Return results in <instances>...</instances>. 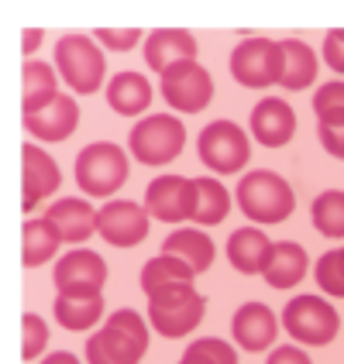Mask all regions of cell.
Returning <instances> with one entry per match:
<instances>
[{
	"mask_svg": "<svg viewBox=\"0 0 344 364\" xmlns=\"http://www.w3.org/2000/svg\"><path fill=\"white\" fill-rule=\"evenodd\" d=\"M59 97L62 93H59V76H56V69L41 59L28 62V65H24V117L48 110Z\"/></svg>",
	"mask_w": 344,
	"mask_h": 364,
	"instance_id": "26",
	"label": "cell"
},
{
	"mask_svg": "<svg viewBox=\"0 0 344 364\" xmlns=\"http://www.w3.org/2000/svg\"><path fill=\"white\" fill-rule=\"evenodd\" d=\"M41 364H83V361L76 358V354H69V350H52Z\"/></svg>",
	"mask_w": 344,
	"mask_h": 364,
	"instance_id": "40",
	"label": "cell"
},
{
	"mask_svg": "<svg viewBox=\"0 0 344 364\" xmlns=\"http://www.w3.org/2000/svg\"><path fill=\"white\" fill-rule=\"evenodd\" d=\"M159 90H162L165 103L179 114H203L214 100V93H217L214 76L197 59L176 62L172 69H165L159 76Z\"/></svg>",
	"mask_w": 344,
	"mask_h": 364,
	"instance_id": "10",
	"label": "cell"
},
{
	"mask_svg": "<svg viewBox=\"0 0 344 364\" xmlns=\"http://www.w3.org/2000/svg\"><path fill=\"white\" fill-rule=\"evenodd\" d=\"M62 230L48 217H38V220L24 223V264L28 268H38L48 258H56L62 247Z\"/></svg>",
	"mask_w": 344,
	"mask_h": 364,
	"instance_id": "27",
	"label": "cell"
},
{
	"mask_svg": "<svg viewBox=\"0 0 344 364\" xmlns=\"http://www.w3.org/2000/svg\"><path fill=\"white\" fill-rule=\"evenodd\" d=\"M56 69L73 93L90 97L100 93L107 76V55L93 35H62L56 41Z\"/></svg>",
	"mask_w": 344,
	"mask_h": 364,
	"instance_id": "4",
	"label": "cell"
},
{
	"mask_svg": "<svg viewBox=\"0 0 344 364\" xmlns=\"http://www.w3.org/2000/svg\"><path fill=\"white\" fill-rule=\"evenodd\" d=\"M234 200L251 223H269V227L286 223L296 210L293 186L279 172H269V168H255V172L241 176L238 189H234Z\"/></svg>",
	"mask_w": 344,
	"mask_h": 364,
	"instance_id": "2",
	"label": "cell"
},
{
	"mask_svg": "<svg viewBox=\"0 0 344 364\" xmlns=\"http://www.w3.org/2000/svg\"><path fill=\"white\" fill-rule=\"evenodd\" d=\"M269 255H272V241L259 227H241L227 237V258L234 264V272H241V275H262Z\"/></svg>",
	"mask_w": 344,
	"mask_h": 364,
	"instance_id": "22",
	"label": "cell"
},
{
	"mask_svg": "<svg viewBox=\"0 0 344 364\" xmlns=\"http://www.w3.org/2000/svg\"><path fill=\"white\" fill-rule=\"evenodd\" d=\"M306 268H310V255H306L303 244L276 241L262 279L272 285V289H293V285H300L306 279Z\"/></svg>",
	"mask_w": 344,
	"mask_h": 364,
	"instance_id": "21",
	"label": "cell"
},
{
	"mask_svg": "<svg viewBox=\"0 0 344 364\" xmlns=\"http://www.w3.org/2000/svg\"><path fill=\"white\" fill-rule=\"evenodd\" d=\"M93 38H97V45L110 48V52H131V48H138L142 38H148V35H145L142 28H97Z\"/></svg>",
	"mask_w": 344,
	"mask_h": 364,
	"instance_id": "35",
	"label": "cell"
},
{
	"mask_svg": "<svg viewBox=\"0 0 344 364\" xmlns=\"http://www.w3.org/2000/svg\"><path fill=\"white\" fill-rule=\"evenodd\" d=\"M52 282L59 289V296H73V299H93L103 296L107 285V262L90 247H73L69 255H62L56 262Z\"/></svg>",
	"mask_w": 344,
	"mask_h": 364,
	"instance_id": "11",
	"label": "cell"
},
{
	"mask_svg": "<svg viewBox=\"0 0 344 364\" xmlns=\"http://www.w3.org/2000/svg\"><path fill=\"white\" fill-rule=\"evenodd\" d=\"M197 279V272L189 268V264L176 258V255H159V258H152V262L142 268V289L145 296L152 299L155 292H162L169 285H179V282H193Z\"/></svg>",
	"mask_w": 344,
	"mask_h": 364,
	"instance_id": "28",
	"label": "cell"
},
{
	"mask_svg": "<svg viewBox=\"0 0 344 364\" xmlns=\"http://www.w3.org/2000/svg\"><path fill=\"white\" fill-rule=\"evenodd\" d=\"M324 62L338 73V76H344V28H330L324 38Z\"/></svg>",
	"mask_w": 344,
	"mask_h": 364,
	"instance_id": "36",
	"label": "cell"
},
{
	"mask_svg": "<svg viewBox=\"0 0 344 364\" xmlns=\"http://www.w3.org/2000/svg\"><path fill=\"white\" fill-rule=\"evenodd\" d=\"M203 316H207V296L197 292L193 282L169 285L148 299V323L165 341H179L186 333H193L203 323Z\"/></svg>",
	"mask_w": 344,
	"mask_h": 364,
	"instance_id": "3",
	"label": "cell"
},
{
	"mask_svg": "<svg viewBox=\"0 0 344 364\" xmlns=\"http://www.w3.org/2000/svg\"><path fill=\"white\" fill-rule=\"evenodd\" d=\"M41 38H45V31H41V28H28V31H24V55H28V62H31V55L38 52Z\"/></svg>",
	"mask_w": 344,
	"mask_h": 364,
	"instance_id": "39",
	"label": "cell"
},
{
	"mask_svg": "<svg viewBox=\"0 0 344 364\" xmlns=\"http://www.w3.org/2000/svg\"><path fill=\"white\" fill-rule=\"evenodd\" d=\"M283 326L293 341L306 347H327L341 333V313L324 296H296L283 309Z\"/></svg>",
	"mask_w": 344,
	"mask_h": 364,
	"instance_id": "6",
	"label": "cell"
},
{
	"mask_svg": "<svg viewBox=\"0 0 344 364\" xmlns=\"http://www.w3.org/2000/svg\"><path fill=\"white\" fill-rule=\"evenodd\" d=\"M231 76L244 90H269V86L283 82V41L244 38L231 52Z\"/></svg>",
	"mask_w": 344,
	"mask_h": 364,
	"instance_id": "9",
	"label": "cell"
},
{
	"mask_svg": "<svg viewBox=\"0 0 344 364\" xmlns=\"http://www.w3.org/2000/svg\"><path fill=\"white\" fill-rule=\"evenodd\" d=\"M76 127H80V107H76V100H73V97H66V93H62V97L52 103L48 110L24 117V131H28L31 138L48 141V144L66 141V138H69Z\"/></svg>",
	"mask_w": 344,
	"mask_h": 364,
	"instance_id": "19",
	"label": "cell"
},
{
	"mask_svg": "<svg viewBox=\"0 0 344 364\" xmlns=\"http://www.w3.org/2000/svg\"><path fill=\"white\" fill-rule=\"evenodd\" d=\"M131 155L142 165H169L186 148V124L176 114H148L131 127Z\"/></svg>",
	"mask_w": 344,
	"mask_h": 364,
	"instance_id": "7",
	"label": "cell"
},
{
	"mask_svg": "<svg viewBox=\"0 0 344 364\" xmlns=\"http://www.w3.org/2000/svg\"><path fill=\"white\" fill-rule=\"evenodd\" d=\"M152 217L142 203L135 200H110L103 203L100 217H97V234L114 247H135L148 237Z\"/></svg>",
	"mask_w": 344,
	"mask_h": 364,
	"instance_id": "12",
	"label": "cell"
},
{
	"mask_svg": "<svg viewBox=\"0 0 344 364\" xmlns=\"http://www.w3.org/2000/svg\"><path fill=\"white\" fill-rule=\"evenodd\" d=\"M145 210L159 223H182L193 213V179L186 176H159L148 182Z\"/></svg>",
	"mask_w": 344,
	"mask_h": 364,
	"instance_id": "14",
	"label": "cell"
},
{
	"mask_svg": "<svg viewBox=\"0 0 344 364\" xmlns=\"http://www.w3.org/2000/svg\"><path fill=\"white\" fill-rule=\"evenodd\" d=\"M313 275H317V285L324 289V296H330V299H344V247L327 251L324 258L317 262Z\"/></svg>",
	"mask_w": 344,
	"mask_h": 364,
	"instance_id": "33",
	"label": "cell"
},
{
	"mask_svg": "<svg viewBox=\"0 0 344 364\" xmlns=\"http://www.w3.org/2000/svg\"><path fill=\"white\" fill-rule=\"evenodd\" d=\"M317 138L324 144V151L330 159H341L344 162V127H327V124H317Z\"/></svg>",
	"mask_w": 344,
	"mask_h": 364,
	"instance_id": "37",
	"label": "cell"
},
{
	"mask_svg": "<svg viewBox=\"0 0 344 364\" xmlns=\"http://www.w3.org/2000/svg\"><path fill=\"white\" fill-rule=\"evenodd\" d=\"M251 134L265 148H286L296 134V110L283 97H265L251 110Z\"/></svg>",
	"mask_w": 344,
	"mask_h": 364,
	"instance_id": "17",
	"label": "cell"
},
{
	"mask_svg": "<svg viewBox=\"0 0 344 364\" xmlns=\"http://www.w3.org/2000/svg\"><path fill=\"white\" fill-rule=\"evenodd\" d=\"M310 220L317 227V234L341 241L344 237V189H327L310 206Z\"/></svg>",
	"mask_w": 344,
	"mask_h": 364,
	"instance_id": "30",
	"label": "cell"
},
{
	"mask_svg": "<svg viewBox=\"0 0 344 364\" xmlns=\"http://www.w3.org/2000/svg\"><path fill=\"white\" fill-rule=\"evenodd\" d=\"M21 326H24V344H21V358L24 361H38L41 354L48 350V341H52V333H48V323L41 320L38 313H24V320H21Z\"/></svg>",
	"mask_w": 344,
	"mask_h": 364,
	"instance_id": "34",
	"label": "cell"
},
{
	"mask_svg": "<svg viewBox=\"0 0 344 364\" xmlns=\"http://www.w3.org/2000/svg\"><path fill=\"white\" fill-rule=\"evenodd\" d=\"M148 320L135 309H118L86 341V364H142L148 354Z\"/></svg>",
	"mask_w": 344,
	"mask_h": 364,
	"instance_id": "1",
	"label": "cell"
},
{
	"mask_svg": "<svg viewBox=\"0 0 344 364\" xmlns=\"http://www.w3.org/2000/svg\"><path fill=\"white\" fill-rule=\"evenodd\" d=\"M56 320H59L66 330H76V333L100 326V320H103V296H93V299L59 296V299H56Z\"/></svg>",
	"mask_w": 344,
	"mask_h": 364,
	"instance_id": "29",
	"label": "cell"
},
{
	"mask_svg": "<svg viewBox=\"0 0 344 364\" xmlns=\"http://www.w3.org/2000/svg\"><path fill=\"white\" fill-rule=\"evenodd\" d=\"M265 364H313V361H310V354H306L303 347L283 344V347H276V350L269 354V361Z\"/></svg>",
	"mask_w": 344,
	"mask_h": 364,
	"instance_id": "38",
	"label": "cell"
},
{
	"mask_svg": "<svg viewBox=\"0 0 344 364\" xmlns=\"http://www.w3.org/2000/svg\"><path fill=\"white\" fill-rule=\"evenodd\" d=\"M21 179H24L21 210L31 213V210H38L41 203L62 186V168L45 148H38L35 141H28L21 148Z\"/></svg>",
	"mask_w": 344,
	"mask_h": 364,
	"instance_id": "13",
	"label": "cell"
},
{
	"mask_svg": "<svg viewBox=\"0 0 344 364\" xmlns=\"http://www.w3.org/2000/svg\"><path fill=\"white\" fill-rule=\"evenodd\" d=\"M317 73H320L317 52L303 38H283V82L279 86L289 93L310 90L317 82Z\"/></svg>",
	"mask_w": 344,
	"mask_h": 364,
	"instance_id": "25",
	"label": "cell"
},
{
	"mask_svg": "<svg viewBox=\"0 0 344 364\" xmlns=\"http://www.w3.org/2000/svg\"><path fill=\"white\" fill-rule=\"evenodd\" d=\"M197 52H200V41L186 28H155L145 38V65L159 76L165 69H172L176 62L197 59Z\"/></svg>",
	"mask_w": 344,
	"mask_h": 364,
	"instance_id": "15",
	"label": "cell"
},
{
	"mask_svg": "<svg viewBox=\"0 0 344 364\" xmlns=\"http://www.w3.org/2000/svg\"><path fill=\"white\" fill-rule=\"evenodd\" d=\"M231 213V189L214 176H200L193 179V213L189 220L197 227H217L227 220Z\"/></svg>",
	"mask_w": 344,
	"mask_h": 364,
	"instance_id": "23",
	"label": "cell"
},
{
	"mask_svg": "<svg viewBox=\"0 0 344 364\" xmlns=\"http://www.w3.org/2000/svg\"><path fill=\"white\" fill-rule=\"evenodd\" d=\"M152 97H155V90H152L145 73H131L127 69V73H118L114 80L107 82V103L121 117H142L145 110L152 107Z\"/></svg>",
	"mask_w": 344,
	"mask_h": 364,
	"instance_id": "20",
	"label": "cell"
},
{
	"mask_svg": "<svg viewBox=\"0 0 344 364\" xmlns=\"http://www.w3.org/2000/svg\"><path fill=\"white\" fill-rule=\"evenodd\" d=\"M313 114H317V124L344 127V80L324 82L313 93Z\"/></svg>",
	"mask_w": 344,
	"mask_h": 364,
	"instance_id": "32",
	"label": "cell"
},
{
	"mask_svg": "<svg viewBox=\"0 0 344 364\" xmlns=\"http://www.w3.org/2000/svg\"><path fill=\"white\" fill-rule=\"evenodd\" d=\"M179 364H238V347L221 337H200L186 347Z\"/></svg>",
	"mask_w": 344,
	"mask_h": 364,
	"instance_id": "31",
	"label": "cell"
},
{
	"mask_svg": "<svg viewBox=\"0 0 344 364\" xmlns=\"http://www.w3.org/2000/svg\"><path fill=\"white\" fill-rule=\"evenodd\" d=\"M165 255H176L189 264L197 275L210 272L214 268V258H217V244L207 230H193V227H182V230H172L162 244Z\"/></svg>",
	"mask_w": 344,
	"mask_h": 364,
	"instance_id": "24",
	"label": "cell"
},
{
	"mask_svg": "<svg viewBox=\"0 0 344 364\" xmlns=\"http://www.w3.org/2000/svg\"><path fill=\"white\" fill-rule=\"evenodd\" d=\"M127 151L114 141H93L86 144L76 159V182H80L83 196L90 200H110L121 193L127 182Z\"/></svg>",
	"mask_w": 344,
	"mask_h": 364,
	"instance_id": "5",
	"label": "cell"
},
{
	"mask_svg": "<svg viewBox=\"0 0 344 364\" xmlns=\"http://www.w3.org/2000/svg\"><path fill=\"white\" fill-rule=\"evenodd\" d=\"M200 162L214 176H238L244 165L251 162V138L241 124L234 121H214L207 124L197 138Z\"/></svg>",
	"mask_w": 344,
	"mask_h": 364,
	"instance_id": "8",
	"label": "cell"
},
{
	"mask_svg": "<svg viewBox=\"0 0 344 364\" xmlns=\"http://www.w3.org/2000/svg\"><path fill=\"white\" fill-rule=\"evenodd\" d=\"M231 333H234V344L248 350V354H262L276 344L279 337V320L276 313L265 303H244L234 320H231Z\"/></svg>",
	"mask_w": 344,
	"mask_h": 364,
	"instance_id": "16",
	"label": "cell"
},
{
	"mask_svg": "<svg viewBox=\"0 0 344 364\" xmlns=\"http://www.w3.org/2000/svg\"><path fill=\"white\" fill-rule=\"evenodd\" d=\"M45 217L62 230V241L76 247V244H86L93 234H97V217H100V210H93V203H86L83 196H66V200L52 203Z\"/></svg>",
	"mask_w": 344,
	"mask_h": 364,
	"instance_id": "18",
	"label": "cell"
}]
</instances>
